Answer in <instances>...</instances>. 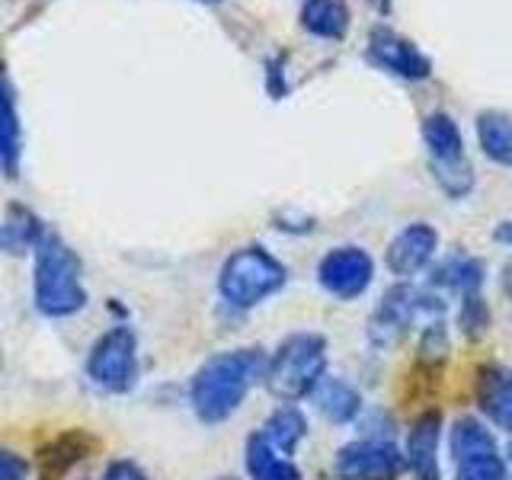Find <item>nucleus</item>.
Returning a JSON list of instances; mask_svg holds the SVG:
<instances>
[{"instance_id":"obj_22","label":"nucleus","mask_w":512,"mask_h":480,"mask_svg":"<svg viewBox=\"0 0 512 480\" xmlns=\"http://www.w3.org/2000/svg\"><path fill=\"white\" fill-rule=\"evenodd\" d=\"M263 436L276 445L282 455L292 458L295 448L304 442V436H308V416H304L295 404H279L266 416Z\"/></svg>"},{"instance_id":"obj_24","label":"nucleus","mask_w":512,"mask_h":480,"mask_svg":"<svg viewBox=\"0 0 512 480\" xmlns=\"http://www.w3.org/2000/svg\"><path fill=\"white\" fill-rule=\"evenodd\" d=\"M448 352H452V336H448L445 317L429 320V324L416 336V368H429V372H439L448 362Z\"/></svg>"},{"instance_id":"obj_5","label":"nucleus","mask_w":512,"mask_h":480,"mask_svg":"<svg viewBox=\"0 0 512 480\" xmlns=\"http://www.w3.org/2000/svg\"><path fill=\"white\" fill-rule=\"evenodd\" d=\"M445 311H448V304L436 288H429V285L416 288L410 282H397L381 295L378 308L368 317V343L381 352H388L407 340L420 317L436 320V317H445Z\"/></svg>"},{"instance_id":"obj_27","label":"nucleus","mask_w":512,"mask_h":480,"mask_svg":"<svg viewBox=\"0 0 512 480\" xmlns=\"http://www.w3.org/2000/svg\"><path fill=\"white\" fill-rule=\"evenodd\" d=\"M26 474H29L26 458L4 448V452H0V480H26Z\"/></svg>"},{"instance_id":"obj_19","label":"nucleus","mask_w":512,"mask_h":480,"mask_svg":"<svg viewBox=\"0 0 512 480\" xmlns=\"http://www.w3.org/2000/svg\"><path fill=\"white\" fill-rule=\"evenodd\" d=\"M244 468H247L250 480H301L298 464L288 455H282L279 448L263 436V429L253 432L247 439Z\"/></svg>"},{"instance_id":"obj_30","label":"nucleus","mask_w":512,"mask_h":480,"mask_svg":"<svg viewBox=\"0 0 512 480\" xmlns=\"http://www.w3.org/2000/svg\"><path fill=\"white\" fill-rule=\"evenodd\" d=\"M372 4H375L381 13H391V0H372Z\"/></svg>"},{"instance_id":"obj_33","label":"nucleus","mask_w":512,"mask_h":480,"mask_svg":"<svg viewBox=\"0 0 512 480\" xmlns=\"http://www.w3.org/2000/svg\"><path fill=\"white\" fill-rule=\"evenodd\" d=\"M221 480H228V477H221Z\"/></svg>"},{"instance_id":"obj_31","label":"nucleus","mask_w":512,"mask_h":480,"mask_svg":"<svg viewBox=\"0 0 512 480\" xmlns=\"http://www.w3.org/2000/svg\"><path fill=\"white\" fill-rule=\"evenodd\" d=\"M202 4H218V0H202Z\"/></svg>"},{"instance_id":"obj_29","label":"nucleus","mask_w":512,"mask_h":480,"mask_svg":"<svg viewBox=\"0 0 512 480\" xmlns=\"http://www.w3.org/2000/svg\"><path fill=\"white\" fill-rule=\"evenodd\" d=\"M503 292H506V298H509V304H512V260L503 266Z\"/></svg>"},{"instance_id":"obj_1","label":"nucleus","mask_w":512,"mask_h":480,"mask_svg":"<svg viewBox=\"0 0 512 480\" xmlns=\"http://www.w3.org/2000/svg\"><path fill=\"white\" fill-rule=\"evenodd\" d=\"M269 356L260 346L228 349L208 356L189 381V404L192 413L205 426H218L240 410L247 394L260 381H266Z\"/></svg>"},{"instance_id":"obj_28","label":"nucleus","mask_w":512,"mask_h":480,"mask_svg":"<svg viewBox=\"0 0 512 480\" xmlns=\"http://www.w3.org/2000/svg\"><path fill=\"white\" fill-rule=\"evenodd\" d=\"M493 240H496V244L512 247V218H506V221L496 224V228H493Z\"/></svg>"},{"instance_id":"obj_16","label":"nucleus","mask_w":512,"mask_h":480,"mask_svg":"<svg viewBox=\"0 0 512 480\" xmlns=\"http://www.w3.org/2000/svg\"><path fill=\"white\" fill-rule=\"evenodd\" d=\"M484 279H487L484 260H477V256H468V253H455V256H445L442 263L432 266L429 288L464 298V295H477L480 288H484Z\"/></svg>"},{"instance_id":"obj_10","label":"nucleus","mask_w":512,"mask_h":480,"mask_svg":"<svg viewBox=\"0 0 512 480\" xmlns=\"http://www.w3.org/2000/svg\"><path fill=\"white\" fill-rule=\"evenodd\" d=\"M368 61L400 80H410V84L432 74V61L423 48L388 26H375L368 32Z\"/></svg>"},{"instance_id":"obj_23","label":"nucleus","mask_w":512,"mask_h":480,"mask_svg":"<svg viewBox=\"0 0 512 480\" xmlns=\"http://www.w3.org/2000/svg\"><path fill=\"white\" fill-rule=\"evenodd\" d=\"M4 138H0V160H4V173L7 180H16V173H20V116H16V93H13V84L10 77L4 80Z\"/></svg>"},{"instance_id":"obj_14","label":"nucleus","mask_w":512,"mask_h":480,"mask_svg":"<svg viewBox=\"0 0 512 480\" xmlns=\"http://www.w3.org/2000/svg\"><path fill=\"white\" fill-rule=\"evenodd\" d=\"M96 448H100V439L87 429H64L58 436L39 448V477L42 480H61L71 468H77L80 461H87Z\"/></svg>"},{"instance_id":"obj_7","label":"nucleus","mask_w":512,"mask_h":480,"mask_svg":"<svg viewBox=\"0 0 512 480\" xmlns=\"http://www.w3.org/2000/svg\"><path fill=\"white\" fill-rule=\"evenodd\" d=\"M448 448L458 468L455 480H506V458L477 416H458L448 432Z\"/></svg>"},{"instance_id":"obj_6","label":"nucleus","mask_w":512,"mask_h":480,"mask_svg":"<svg viewBox=\"0 0 512 480\" xmlns=\"http://www.w3.org/2000/svg\"><path fill=\"white\" fill-rule=\"evenodd\" d=\"M138 336L128 324L106 330L100 340L90 346L87 356V378L93 388L106 394H128L138 384Z\"/></svg>"},{"instance_id":"obj_12","label":"nucleus","mask_w":512,"mask_h":480,"mask_svg":"<svg viewBox=\"0 0 512 480\" xmlns=\"http://www.w3.org/2000/svg\"><path fill=\"white\" fill-rule=\"evenodd\" d=\"M439 442H442V413L436 407H429L410 423L404 439V458L413 480H442Z\"/></svg>"},{"instance_id":"obj_17","label":"nucleus","mask_w":512,"mask_h":480,"mask_svg":"<svg viewBox=\"0 0 512 480\" xmlns=\"http://www.w3.org/2000/svg\"><path fill=\"white\" fill-rule=\"evenodd\" d=\"M48 234V228L42 224V218L32 212V208L10 202L4 212V224H0V247H4L10 256H23V253H36V247L42 244V237Z\"/></svg>"},{"instance_id":"obj_9","label":"nucleus","mask_w":512,"mask_h":480,"mask_svg":"<svg viewBox=\"0 0 512 480\" xmlns=\"http://www.w3.org/2000/svg\"><path fill=\"white\" fill-rule=\"evenodd\" d=\"M375 279V260L365 247L343 244L320 256L317 263V282L327 295L340 301H356L368 292Z\"/></svg>"},{"instance_id":"obj_4","label":"nucleus","mask_w":512,"mask_h":480,"mask_svg":"<svg viewBox=\"0 0 512 480\" xmlns=\"http://www.w3.org/2000/svg\"><path fill=\"white\" fill-rule=\"evenodd\" d=\"M288 282V269L276 260L263 244H247L234 250L221 263L218 272V295L234 311H250L263 304L276 292H282Z\"/></svg>"},{"instance_id":"obj_13","label":"nucleus","mask_w":512,"mask_h":480,"mask_svg":"<svg viewBox=\"0 0 512 480\" xmlns=\"http://www.w3.org/2000/svg\"><path fill=\"white\" fill-rule=\"evenodd\" d=\"M477 410L487 416L496 429L512 432V368L500 362H487L477 368L474 378Z\"/></svg>"},{"instance_id":"obj_18","label":"nucleus","mask_w":512,"mask_h":480,"mask_svg":"<svg viewBox=\"0 0 512 480\" xmlns=\"http://www.w3.org/2000/svg\"><path fill=\"white\" fill-rule=\"evenodd\" d=\"M314 407L320 410V416H324L327 423L333 426H349L356 423L362 416V394L352 388L349 381L343 378H324L317 384V391L311 394Z\"/></svg>"},{"instance_id":"obj_8","label":"nucleus","mask_w":512,"mask_h":480,"mask_svg":"<svg viewBox=\"0 0 512 480\" xmlns=\"http://www.w3.org/2000/svg\"><path fill=\"white\" fill-rule=\"evenodd\" d=\"M404 471L407 458L391 439H356L333 458L336 480H397Z\"/></svg>"},{"instance_id":"obj_11","label":"nucleus","mask_w":512,"mask_h":480,"mask_svg":"<svg viewBox=\"0 0 512 480\" xmlns=\"http://www.w3.org/2000/svg\"><path fill=\"white\" fill-rule=\"evenodd\" d=\"M436 250H439V231L426 221H413L404 231L394 234L388 250H384V266H388L391 276L407 282L432 263Z\"/></svg>"},{"instance_id":"obj_20","label":"nucleus","mask_w":512,"mask_h":480,"mask_svg":"<svg viewBox=\"0 0 512 480\" xmlns=\"http://www.w3.org/2000/svg\"><path fill=\"white\" fill-rule=\"evenodd\" d=\"M301 26L317 39L340 42L349 32V4L346 0H304Z\"/></svg>"},{"instance_id":"obj_15","label":"nucleus","mask_w":512,"mask_h":480,"mask_svg":"<svg viewBox=\"0 0 512 480\" xmlns=\"http://www.w3.org/2000/svg\"><path fill=\"white\" fill-rule=\"evenodd\" d=\"M423 144L429 151V167H455V164H464V160H468L458 122L442 109L429 112L423 119Z\"/></svg>"},{"instance_id":"obj_21","label":"nucleus","mask_w":512,"mask_h":480,"mask_svg":"<svg viewBox=\"0 0 512 480\" xmlns=\"http://www.w3.org/2000/svg\"><path fill=\"white\" fill-rule=\"evenodd\" d=\"M477 144L487 160L512 167V116L500 109H487L477 116Z\"/></svg>"},{"instance_id":"obj_32","label":"nucleus","mask_w":512,"mask_h":480,"mask_svg":"<svg viewBox=\"0 0 512 480\" xmlns=\"http://www.w3.org/2000/svg\"><path fill=\"white\" fill-rule=\"evenodd\" d=\"M509 461H512V442H509Z\"/></svg>"},{"instance_id":"obj_25","label":"nucleus","mask_w":512,"mask_h":480,"mask_svg":"<svg viewBox=\"0 0 512 480\" xmlns=\"http://www.w3.org/2000/svg\"><path fill=\"white\" fill-rule=\"evenodd\" d=\"M490 324H493V314H490V304L484 301V295H464L461 298V308H458V330L464 340H484L490 333Z\"/></svg>"},{"instance_id":"obj_3","label":"nucleus","mask_w":512,"mask_h":480,"mask_svg":"<svg viewBox=\"0 0 512 480\" xmlns=\"http://www.w3.org/2000/svg\"><path fill=\"white\" fill-rule=\"evenodd\" d=\"M327 340L320 333L301 330L288 333L269 356L266 368V391L282 400V404H298V400L311 397L317 384L327 378Z\"/></svg>"},{"instance_id":"obj_2","label":"nucleus","mask_w":512,"mask_h":480,"mask_svg":"<svg viewBox=\"0 0 512 480\" xmlns=\"http://www.w3.org/2000/svg\"><path fill=\"white\" fill-rule=\"evenodd\" d=\"M32 301L42 317H74L87 308V285H84V263L77 250L61 234L48 231L36 247V263H32Z\"/></svg>"},{"instance_id":"obj_26","label":"nucleus","mask_w":512,"mask_h":480,"mask_svg":"<svg viewBox=\"0 0 512 480\" xmlns=\"http://www.w3.org/2000/svg\"><path fill=\"white\" fill-rule=\"evenodd\" d=\"M103 480H151V477L144 474L141 464L128 461V458H116V461H109V464H106Z\"/></svg>"}]
</instances>
